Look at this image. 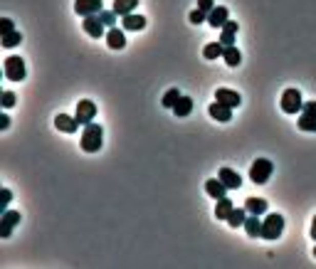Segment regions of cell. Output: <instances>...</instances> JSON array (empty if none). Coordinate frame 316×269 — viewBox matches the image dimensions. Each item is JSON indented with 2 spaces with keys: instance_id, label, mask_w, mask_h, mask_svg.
Returning a JSON list of instances; mask_svg holds the SVG:
<instances>
[{
  "instance_id": "6da1fadb",
  "label": "cell",
  "mask_w": 316,
  "mask_h": 269,
  "mask_svg": "<svg viewBox=\"0 0 316 269\" xmlns=\"http://www.w3.org/2000/svg\"><path fill=\"white\" fill-rule=\"evenodd\" d=\"M101 141H104V128L99 124H87L82 133V148L87 153H96L101 148Z\"/></svg>"
},
{
  "instance_id": "7a4b0ae2",
  "label": "cell",
  "mask_w": 316,
  "mask_h": 269,
  "mask_svg": "<svg viewBox=\"0 0 316 269\" xmlns=\"http://www.w3.org/2000/svg\"><path fill=\"white\" fill-rule=\"evenodd\" d=\"M284 232V217L277 213H269L262 220V235L264 240H279V235Z\"/></svg>"
},
{
  "instance_id": "3957f363",
  "label": "cell",
  "mask_w": 316,
  "mask_h": 269,
  "mask_svg": "<svg viewBox=\"0 0 316 269\" xmlns=\"http://www.w3.org/2000/svg\"><path fill=\"white\" fill-rule=\"evenodd\" d=\"M272 173H275L272 161H267V158H257V161L252 163V168H249V181L257 183V185H264L269 178H272Z\"/></svg>"
},
{
  "instance_id": "277c9868",
  "label": "cell",
  "mask_w": 316,
  "mask_h": 269,
  "mask_svg": "<svg viewBox=\"0 0 316 269\" xmlns=\"http://www.w3.org/2000/svg\"><path fill=\"white\" fill-rule=\"evenodd\" d=\"M3 74H5V79H10V82H23L25 79V62L20 59V57H8L5 59V64H3Z\"/></svg>"
},
{
  "instance_id": "5b68a950",
  "label": "cell",
  "mask_w": 316,
  "mask_h": 269,
  "mask_svg": "<svg viewBox=\"0 0 316 269\" xmlns=\"http://www.w3.org/2000/svg\"><path fill=\"white\" fill-rule=\"evenodd\" d=\"M304 109V101H302V94L299 89H287L282 94V111L284 114H302Z\"/></svg>"
},
{
  "instance_id": "8992f818",
  "label": "cell",
  "mask_w": 316,
  "mask_h": 269,
  "mask_svg": "<svg viewBox=\"0 0 316 269\" xmlns=\"http://www.w3.org/2000/svg\"><path fill=\"white\" fill-rule=\"evenodd\" d=\"M77 121H79V126H87V124H92L96 116V104L89 99H82L79 104H77Z\"/></svg>"
},
{
  "instance_id": "52a82bcc",
  "label": "cell",
  "mask_w": 316,
  "mask_h": 269,
  "mask_svg": "<svg viewBox=\"0 0 316 269\" xmlns=\"http://www.w3.org/2000/svg\"><path fill=\"white\" fill-rule=\"evenodd\" d=\"M104 28H107V25L101 23L99 15H87V17H84V32H87L89 37H96V40H99V37H107Z\"/></svg>"
},
{
  "instance_id": "ba28073f",
  "label": "cell",
  "mask_w": 316,
  "mask_h": 269,
  "mask_svg": "<svg viewBox=\"0 0 316 269\" xmlns=\"http://www.w3.org/2000/svg\"><path fill=\"white\" fill-rule=\"evenodd\" d=\"M207 114H210L215 121H222V124L233 121V106H227V104H222V101H218V99H215V104L207 106Z\"/></svg>"
},
{
  "instance_id": "9c48e42d",
  "label": "cell",
  "mask_w": 316,
  "mask_h": 269,
  "mask_svg": "<svg viewBox=\"0 0 316 269\" xmlns=\"http://www.w3.org/2000/svg\"><path fill=\"white\" fill-rule=\"evenodd\" d=\"M104 10L101 0H74V13L87 17V15H99Z\"/></svg>"
},
{
  "instance_id": "30bf717a",
  "label": "cell",
  "mask_w": 316,
  "mask_h": 269,
  "mask_svg": "<svg viewBox=\"0 0 316 269\" xmlns=\"http://www.w3.org/2000/svg\"><path fill=\"white\" fill-rule=\"evenodd\" d=\"M227 20H230V13H227V8H222V5H215V8L207 13V25H210V28H222Z\"/></svg>"
},
{
  "instance_id": "8fae6325",
  "label": "cell",
  "mask_w": 316,
  "mask_h": 269,
  "mask_svg": "<svg viewBox=\"0 0 316 269\" xmlns=\"http://www.w3.org/2000/svg\"><path fill=\"white\" fill-rule=\"evenodd\" d=\"M227 185L222 183L220 178H210V181H205V193L210 195V198H215V200H220V198H225L227 195Z\"/></svg>"
},
{
  "instance_id": "7c38bea8",
  "label": "cell",
  "mask_w": 316,
  "mask_h": 269,
  "mask_svg": "<svg viewBox=\"0 0 316 269\" xmlns=\"http://www.w3.org/2000/svg\"><path fill=\"white\" fill-rule=\"evenodd\" d=\"M55 126L59 128V131H65V133H74V131L79 128V121H77V116L57 114V116H55Z\"/></svg>"
},
{
  "instance_id": "4fadbf2b",
  "label": "cell",
  "mask_w": 316,
  "mask_h": 269,
  "mask_svg": "<svg viewBox=\"0 0 316 269\" xmlns=\"http://www.w3.org/2000/svg\"><path fill=\"white\" fill-rule=\"evenodd\" d=\"M215 99L222 101V104H227V106H240L242 104V97L237 94V92H233V89H225V86H220L218 92H215Z\"/></svg>"
},
{
  "instance_id": "5bb4252c",
  "label": "cell",
  "mask_w": 316,
  "mask_h": 269,
  "mask_svg": "<svg viewBox=\"0 0 316 269\" xmlns=\"http://www.w3.org/2000/svg\"><path fill=\"white\" fill-rule=\"evenodd\" d=\"M121 28L131 30V32H138V30L146 28V17H143V15H136V13H129L121 17Z\"/></svg>"
},
{
  "instance_id": "9a60e30c",
  "label": "cell",
  "mask_w": 316,
  "mask_h": 269,
  "mask_svg": "<svg viewBox=\"0 0 316 269\" xmlns=\"http://www.w3.org/2000/svg\"><path fill=\"white\" fill-rule=\"evenodd\" d=\"M107 44H109L111 50H124V47H126L124 30H119V28H109V30H107Z\"/></svg>"
},
{
  "instance_id": "2e32d148",
  "label": "cell",
  "mask_w": 316,
  "mask_h": 269,
  "mask_svg": "<svg viewBox=\"0 0 316 269\" xmlns=\"http://www.w3.org/2000/svg\"><path fill=\"white\" fill-rule=\"evenodd\" d=\"M218 178H220V181L227 185L230 190H237V188L242 185V178H240V173H235L233 168H220V175H218Z\"/></svg>"
},
{
  "instance_id": "e0dca14e",
  "label": "cell",
  "mask_w": 316,
  "mask_h": 269,
  "mask_svg": "<svg viewBox=\"0 0 316 269\" xmlns=\"http://www.w3.org/2000/svg\"><path fill=\"white\" fill-rule=\"evenodd\" d=\"M237 28H240V25H237V23H235V20H227V23H225V25H222V32H220V42L225 44V47H227V44H235V35H237Z\"/></svg>"
},
{
  "instance_id": "ac0fdd59",
  "label": "cell",
  "mask_w": 316,
  "mask_h": 269,
  "mask_svg": "<svg viewBox=\"0 0 316 269\" xmlns=\"http://www.w3.org/2000/svg\"><path fill=\"white\" fill-rule=\"evenodd\" d=\"M233 210H235V203L225 195V198H220L218 200V205H215V217H218V220H227Z\"/></svg>"
},
{
  "instance_id": "d6986e66",
  "label": "cell",
  "mask_w": 316,
  "mask_h": 269,
  "mask_svg": "<svg viewBox=\"0 0 316 269\" xmlns=\"http://www.w3.org/2000/svg\"><path fill=\"white\" fill-rule=\"evenodd\" d=\"M136 5H138V0H114V8H111V10L119 15V17H124V15L134 13Z\"/></svg>"
},
{
  "instance_id": "ffe728a7",
  "label": "cell",
  "mask_w": 316,
  "mask_h": 269,
  "mask_svg": "<svg viewBox=\"0 0 316 269\" xmlns=\"http://www.w3.org/2000/svg\"><path fill=\"white\" fill-rule=\"evenodd\" d=\"M297 124H299L302 131H316V111H306V109H302Z\"/></svg>"
},
{
  "instance_id": "44dd1931",
  "label": "cell",
  "mask_w": 316,
  "mask_h": 269,
  "mask_svg": "<svg viewBox=\"0 0 316 269\" xmlns=\"http://www.w3.org/2000/svg\"><path fill=\"white\" fill-rule=\"evenodd\" d=\"M247 208H235L233 213H230V217H227V225L230 227H245V220H247Z\"/></svg>"
},
{
  "instance_id": "7402d4cb",
  "label": "cell",
  "mask_w": 316,
  "mask_h": 269,
  "mask_svg": "<svg viewBox=\"0 0 316 269\" xmlns=\"http://www.w3.org/2000/svg\"><path fill=\"white\" fill-rule=\"evenodd\" d=\"M222 59H225L227 67H237V64L242 62V55H240V50H237L235 44H227L225 52H222Z\"/></svg>"
},
{
  "instance_id": "603a6c76",
  "label": "cell",
  "mask_w": 316,
  "mask_h": 269,
  "mask_svg": "<svg viewBox=\"0 0 316 269\" xmlns=\"http://www.w3.org/2000/svg\"><path fill=\"white\" fill-rule=\"evenodd\" d=\"M245 208H247L249 215H264V213H267V200L247 198V200H245Z\"/></svg>"
},
{
  "instance_id": "cb8c5ba5",
  "label": "cell",
  "mask_w": 316,
  "mask_h": 269,
  "mask_svg": "<svg viewBox=\"0 0 316 269\" xmlns=\"http://www.w3.org/2000/svg\"><path fill=\"white\" fill-rule=\"evenodd\" d=\"M245 230H247L249 237H260V235H262V220H260V215H249L247 220H245Z\"/></svg>"
},
{
  "instance_id": "d4e9b609",
  "label": "cell",
  "mask_w": 316,
  "mask_h": 269,
  "mask_svg": "<svg viewBox=\"0 0 316 269\" xmlns=\"http://www.w3.org/2000/svg\"><path fill=\"white\" fill-rule=\"evenodd\" d=\"M222 52H225V44L222 42H210L203 47V57L205 59H218V57H222Z\"/></svg>"
},
{
  "instance_id": "484cf974",
  "label": "cell",
  "mask_w": 316,
  "mask_h": 269,
  "mask_svg": "<svg viewBox=\"0 0 316 269\" xmlns=\"http://www.w3.org/2000/svg\"><path fill=\"white\" fill-rule=\"evenodd\" d=\"M191 111H193V99H191V97H180L178 104L173 106V114H176V116H180V119H183V116H188Z\"/></svg>"
},
{
  "instance_id": "4316f807",
  "label": "cell",
  "mask_w": 316,
  "mask_h": 269,
  "mask_svg": "<svg viewBox=\"0 0 316 269\" xmlns=\"http://www.w3.org/2000/svg\"><path fill=\"white\" fill-rule=\"evenodd\" d=\"M23 42V35L17 32V30H13V32H8V35H3V47H8V50H13V47H17V44Z\"/></svg>"
},
{
  "instance_id": "83f0119b",
  "label": "cell",
  "mask_w": 316,
  "mask_h": 269,
  "mask_svg": "<svg viewBox=\"0 0 316 269\" xmlns=\"http://www.w3.org/2000/svg\"><path fill=\"white\" fill-rule=\"evenodd\" d=\"M180 97H183V94H180L178 89H168V92L163 94V106H165V109H173V106L178 104Z\"/></svg>"
},
{
  "instance_id": "f1b7e54d",
  "label": "cell",
  "mask_w": 316,
  "mask_h": 269,
  "mask_svg": "<svg viewBox=\"0 0 316 269\" xmlns=\"http://www.w3.org/2000/svg\"><path fill=\"white\" fill-rule=\"evenodd\" d=\"M0 222L8 225V227H15L17 222H20V213H17V210H5L3 217H0Z\"/></svg>"
},
{
  "instance_id": "f546056e",
  "label": "cell",
  "mask_w": 316,
  "mask_h": 269,
  "mask_svg": "<svg viewBox=\"0 0 316 269\" xmlns=\"http://www.w3.org/2000/svg\"><path fill=\"white\" fill-rule=\"evenodd\" d=\"M99 17H101V23H104V25L114 28V25H116V17H119V15L114 13V10H101V13H99Z\"/></svg>"
},
{
  "instance_id": "4dcf8cb0",
  "label": "cell",
  "mask_w": 316,
  "mask_h": 269,
  "mask_svg": "<svg viewBox=\"0 0 316 269\" xmlns=\"http://www.w3.org/2000/svg\"><path fill=\"white\" fill-rule=\"evenodd\" d=\"M191 23L193 25H203V23H207V13H203L200 8H195L191 13Z\"/></svg>"
},
{
  "instance_id": "1f68e13d",
  "label": "cell",
  "mask_w": 316,
  "mask_h": 269,
  "mask_svg": "<svg viewBox=\"0 0 316 269\" xmlns=\"http://www.w3.org/2000/svg\"><path fill=\"white\" fill-rule=\"evenodd\" d=\"M10 200H13V193H10L8 188H3V190H0V210H3V213L8 210V203H10Z\"/></svg>"
},
{
  "instance_id": "d6a6232c",
  "label": "cell",
  "mask_w": 316,
  "mask_h": 269,
  "mask_svg": "<svg viewBox=\"0 0 316 269\" xmlns=\"http://www.w3.org/2000/svg\"><path fill=\"white\" fill-rule=\"evenodd\" d=\"M10 106H15V92L5 89L3 92V109H10Z\"/></svg>"
},
{
  "instance_id": "836d02e7",
  "label": "cell",
  "mask_w": 316,
  "mask_h": 269,
  "mask_svg": "<svg viewBox=\"0 0 316 269\" xmlns=\"http://www.w3.org/2000/svg\"><path fill=\"white\" fill-rule=\"evenodd\" d=\"M13 30H15V23L10 17H3V20H0V35H8V32H13Z\"/></svg>"
},
{
  "instance_id": "e575fe53",
  "label": "cell",
  "mask_w": 316,
  "mask_h": 269,
  "mask_svg": "<svg viewBox=\"0 0 316 269\" xmlns=\"http://www.w3.org/2000/svg\"><path fill=\"white\" fill-rule=\"evenodd\" d=\"M198 8H200L203 13H210V10L215 8V3H213V0H198Z\"/></svg>"
},
{
  "instance_id": "d590c367",
  "label": "cell",
  "mask_w": 316,
  "mask_h": 269,
  "mask_svg": "<svg viewBox=\"0 0 316 269\" xmlns=\"http://www.w3.org/2000/svg\"><path fill=\"white\" fill-rule=\"evenodd\" d=\"M10 235H13V227H8V225L0 222V237H10Z\"/></svg>"
},
{
  "instance_id": "8d00e7d4",
  "label": "cell",
  "mask_w": 316,
  "mask_h": 269,
  "mask_svg": "<svg viewBox=\"0 0 316 269\" xmlns=\"http://www.w3.org/2000/svg\"><path fill=\"white\" fill-rule=\"evenodd\" d=\"M8 126H10V119L3 114V116H0V128H8Z\"/></svg>"
},
{
  "instance_id": "74e56055",
  "label": "cell",
  "mask_w": 316,
  "mask_h": 269,
  "mask_svg": "<svg viewBox=\"0 0 316 269\" xmlns=\"http://www.w3.org/2000/svg\"><path fill=\"white\" fill-rule=\"evenodd\" d=\"M304 109L306 111H316V101H304Z\"/></svg>"
},
{
  "instance_id": "f35d334b",
  "label": "cell",
  "mask_w": 316,
  "mask_h": 269,
  "mask_svg": "<svg viewBox=\"0 0 316 269\" xmlns=\"http://www.w3.org/2000/svg\"><path fill=\"white\" fill-rule=\"evenodd\" d=\"M311 240L316 242V217H314V220H311Z\"/></svg>"
},
{
  "instance_id": "ab89813d",
  "label": "cell",
  "mask_w": 316,
  "mask_h": 269,
  "mask_svg": "<svg viewBox=\"0 0 316 269\" xmlns=\"http://www.w3.org/2000/svg\"><path fill=\"white\" fill-rule=\"evenodd\" d=\"M314 257H316V247H314Z\"/></svg>"
}]
</instances>
